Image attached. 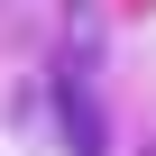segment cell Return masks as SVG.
Masks as SVG:
<instances>
[{
  "instance_id": "6da1fadb",
  "label": "cell",
  "mask_w": 156,
  "mask_h": 156,
  "mask_svg": "<svg viewBox=\"0 0 156 156\" xmlns=\"http://www.w3.org/2000/svg\"><path fill=\"white\" fill-rule=\"evenodd\" d=\"M46 101H55V147L64 156H110V101H101V19L73 9L64 55L46 64Z\"/></svg>"
}]
</instances>
